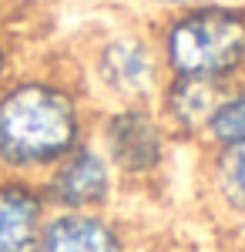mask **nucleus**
Masks as SVG:
<instances>
[{"label": "nucleus", "mask_w": 245, "mask_h": 252, "mask_svg": "<svg viewBox=\"0 0 245 252\" xmlns=\"http://www.w3.org/2000/svg\"><path fill=\"white\" fill-rule=\"evenodd\" d=\"M81 141V111L54 81H17L0 94V165L10 172L51 168Z\"/></svg>", "instance_id": "obj_1"}, {"label": "nucleus", "mask_w": 245, "mask_h": 252, "mask_svg": "<svg viewBox=\"0 0 245 252\" xmlns=\"http://www.w3.org/2000/svg\"><path fill=\"white\" fill-rule=\"evenodd\" d=\"M161 58L175 78L222 84L245 64V10L188 3L161 31Z\"/></svg>", "instance_id": "obj_2"}, {"label": "nucleus", "mask_w": 245, "mask_h": 252, "mask_svg": "<svg viewBox=\"0 0 245 252\" xmlns=\"http://www.w3.org/2000/svg\"><path fill=\"white\" fill-rule=\"evenodd\" d=\"M104 158L114 161V168L128 175H148L161 165L165 155V135L161 125L145 111V108H121L114 111L104 128Z\"/></svg>", "instance_id": "obj_3"}, {"label": "nucleus", "mask_w": 245, "mask_h": 252, "mask_svg": "<svg viewBox=\"0 0 245 252\" xmlns=\"http://www.w3.org/2000/svg\"><path fill=\"white\" fill-rule=\"evenodd\" d=\"M51 168L54 172H51V182H47V195L61 209L84 212V209L101 205L111 192V161L94 148L74 145Z\"/></svg>", "instance_id": "obj_4"}, {"label": "nucleus", "mask_w": 245, "mask_h": 252, "mask_svg": "<svg viewBox=\"0 0 245 252\" xmlns=\"http://www.w3.org/2000/svg\"><path fill=\"white\" fill-rule=\"evenodd\" d=\"M97 78L121 97H145L158 81L154 51L141 37H114L97 51Z\"/></svg>", "instance_id": "obj_5"}, {"label": "nucleus", "mask_w": 245, "mask_h": 252, "mask_svg": "<svg viewBox=\"0 0 245 252\" xmlns=\"http://www.w3.org/2000/svg\"><path fill=\"white\" fill-rule=\"evenodd\" d=\"M44 202L27 182L0 178V252H40Z\"/></svg>", "instance_id": "obj_6"}, {"label": "nucleus", "mask_w": 245, "mask_h": 252, "mask_svg": "<svg viewBox=\"0 0 245 252\" xmlns=\"http://www.w3.org/2000/svg\"><path fill=\"white\" fill-rule=\"evenodd\" d=\"M40 252H124V246L101 215L67 209L40 225Z\"/></svg>", "instance_id": "obj_7"}, {"label": "nucleus", "mask_w": 245, "mask_h": 252, "mask_svg": "<svg viewBox=\"0 0 245 252\" xmlns=\"http://www.w3.org/2000/svg\"><path fill=\"white\" fill-rule=\"evenodd\" d=\"M218 84L215 81H198V78H175L171 74L168 88H165V111L168 118L185 128V131H205L208 115L218 104Z\"/></svg>", "instance_id": "obj_8"}, {"label": "nucleus", "mask_w": 245, "mask_h": 252, "mask_svg": "<svg viewBox=\"0 0 245 252\" xmlns=\"http://www.w3.org/2000/svg\"><path fill=\"white\" fill-rule=\"evenodd\" d=\"M222 152L212 165V182L228 209L245 212V145H218Z\"/></svg>", "instance_id": "obj_9"}, {"label": "nucleus", "mask_w": 245, "mask_h": 252, "mask_svg": "<svg viewBox=\"0 0 245 252\" xmlns=\"http://www.w3.org/2000/svg\"><path fill=\"white\" fill-rule=\"evenodd\" d=\"M205 135L215 145H245V91L218 97L205 121Z\"/></svg>", "instance_id": "obj_10"}, {"label": "nucleus", "mask_w": 245, "mask_h": 252, "mask_svg": "<svg viewBox=\"0 0 245 252\" xmlns=\"http://www.w3.org/2000/svg\"><path fill=\"white\" fill-rule=\"evenodd\" d=\"M151 3H165V7H188V3H202V0H151Z\"/></svg>", "instance_id": "obj_11"}, {"label": "nucleus", "mask_w": 245, "mask_h": 252, "mask_svg": "<svg viewBox=\"0 0 245 252\" xmlns=\"http://www.w3.org/2000/svg\"><path fill=\"white\" fill-rule=\"evenodd\" d=\"M3 71H7V51H3V40H0V81H3Z\"/></svg>", "instance_id": "obj_12"}]
</instances>
